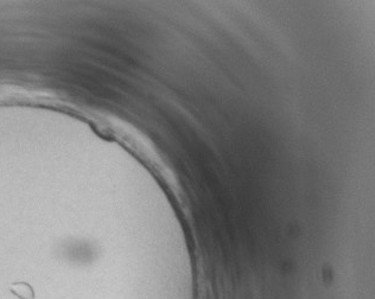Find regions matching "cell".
Segmentation results:
<instances>
[{"mask_svg": "<svg viewBox=\"0 0 375 299\" xmlns=\"http://www.w3.org/2000/svg\"><path fill=\"white\" fill-rule=\"evenodd\" d=\"M11 292L19 299H34V291L25 282H18L11 286Z\"/></svg>", "mask_w": 375, "mask_h": 299, "instance_id": "obj_1", "label": "cell"}]
</instances>
